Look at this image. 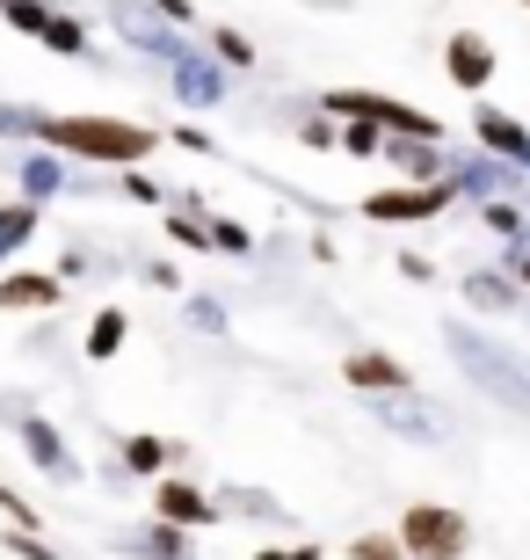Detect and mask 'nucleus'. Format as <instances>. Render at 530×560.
Listing matches in <instances>:
<instances>
[{
    "instance_id": "a878e982",
    "label": "nucleus",
    "mask_w": 530,
    "mask_h": 560,
    "mask_svg": "<svg viewBox=\"0 0 530 560\" xmlns=\"http://www.w3.org/2000/svg\"><path fill=\"white\" fill-rule=\"evenodd\" d=\"M349 560H408V546L392 539V532H356V539H349Z\"/></svg>"
},
{
    "instance_id": "1a4fd4ad",
    "label": "nucleus",
    "mask_w": 530,
    "mask_h": 560,
    "mask_svg": "<svg viewBox=\"0 0 530 560\" xmlns=\"http://www.w3.org/2000/svg\"><path fill=\"white\" fill-rule=\"evenodd\" d=\"M15 436H22V452H30V466H37L44 480H59V488H81V480H87V474H81V458L66 452V436L51 430L44 416H22Z\"/></svg>"
},
{
    "instance_id": "cd10ccee",
    "label": "nucleus",
    "mask_w": 530,
    "mask_h": 560,
    "mask_svg": "<svg viewBox=\"0 0 530 560\" xmlns=\"http://www.w3.org/2000/svg\"><path fill=\"white\" fill-rule=\"evenodd\" d=\"M494 270L509 277L516 291H530V233H523V241H502V262H494Z\"/></svg>"
},
{
    "instance_id": "e433bc0d",
    "label": "nucleus",
    "mask_w": 530,
    "mask_h": 560,
    "mask_svg": "<svg viewBox=\"0 0 530 560\" xmlns=\"http://www.w3.org/2000/svg\"><path fill=\"white\" fill-rule=\"evenodd\" d=\"M145 8H153L161 22H175V30H189V22H197V8H189V0H145Z\"/></svg>"
},
{
    "instance_id": "4c0bfd02",
    "label": "nucleus",
    "mask_w": 530,
    "mask_h": 560,
    "mask_svg": "<svg viewBox=\"0 0 530 560\" xmlns=\"http://www.w3.org/2000/svg\"><path fill=\"white\" fill-rule=\"evenodd\" d=\"M175 145H182V153H219V139L197 131V125H175Z\"/></svg>"
},
{
    "instance_id": "f8f14e48",
    "label": "nucleus",
    "mask_w": 530,
    "mask_h": 560,
    "mask_svg": "<svg viewBox=\"0 0 530 560\" xmlns=\"http://www.w3.org/2000/svg\"><path fill=\"white\" fill-rule=\"evenodd\" d=\"M109 466H123V474H139V480H161V474L182 466V444L175 436H153V430H131V436H117V458Z\"/></svg>"
},
{
    "instance_id": "2f4dec72",
    "label": "nucleus",
    "mask_w": 530,
    "mask_h": 560,
    "mask_svg": "<svg viewBox=\"0 0 530 560\" xmlns=\"http://www.w3.org/2000/svg\"><path fill=\"white\" fill-rule=\"evenodd\" d=\"M298 145H313V153H334V145H342V125H334V117H306V125H298Z\"/></svg>"
},
{
    "instance_id": "58836bf2",
    "label": "nucleus",
    "mask_w": 530,
    "mask_h": 560,
    "mask_svg": "<svg viewBox=\"0 0 530 560\" xmlns=\"http://www.w3.org/2000/svg\"><path fill=\"white\" fill-rule=\"evenodd\" d=\"M400 277H408V284H436V262H428V255H400Z\"/></svg>"
},
{
    "instance_id": "39448f33",
    "label": "nucleus",
    "mask_w": 530,
    "mask_h": 560,
    "mask_svg": "<svg viewBox=\"0 0 530 560\" xmlns=\"http://www.w3.org/2000/svg\"><path fill=\"white\" fill-rule=\"evenodd\" d=\"M370 422L392 436H408V444H444L450 436V416L436 408V400L422 394H386V400H370Z\"/></svg>"
},
{
    "instance_id": "aec40b11",
    "label": "nucleus",
    "mask_w": 530,
    "mask_h": 560,
    "mask_svg": "<svg viewBox=\"0 0 530 560\" xmlns=\"http://www.w3.org/2000/svg\"><path fill=\"white\" fill-rule=\"evenodd\" d=\"M131 553H139V560H197V553H189V532H182V524H161V517L131 539Z\"/></svg>"
},
{
    "instance_id": "9d476101",
    "label": "nucleus",
    "mask_w": 530,
    "mask_h": 560,
    "mask_svg": "<svg viewBox=\"0 0 530 560\" xmlns=\"http://www.w3.org/2000/svg\"><path fill=\"white\" fill-rule=\"evenodd\" d=\"M472 139H480V153L509 161L516 175H530V125H523V117H509V109L480 103V109H472Z\"/></svg>"
},
{
    "instance_id": "f704fd0d",
    "label": "nucleus",
    "mask_w": 530,
    "mask_h": 560,
    "mask_svg": "<svg viewBox=\"0 0 530 560\" xmlns=\"http://www.w3.org/2000/svg\"><path fill=\"white\" fill-rule=\"evenodd\" d=\"M0 517L15 524V532H37V510H30V502H22L15 488H8V480H0Z\"/></svg>"
},
{
    "instance_id": "a211bd4d",
    "label": "nucleus",
    "mask_w": 530,
    "mask_h": 560,
    "mask_svg": "<svg viewBox=\"0 0 530 560\" xmlns=\"http://www.w3.org/2000/svg\"><path fill=\"white\" fill-rule=\"evenodd\" d=\"M219 517H247V524H291V510L262 488H219Z\"/></svg>"
},
{
    "instance_id": "7c9ffc66",
    "label": "nucleus",
    "mask_w": 530,
    "mask_h": 560,
    "mask_svg": "<svg viewBox=\"0 0 530 560\" xmlns=\"http://www.w3.org/2000/svg\"><path fill=\"white\" fill-rule=\"evenodd\" d=\"M0 22H8V30H22V37H37L44 22H51V8H44V0H15V8H0Z\"/></svg>"
},
{
    "instance_id": "b1692460",
    "label": "nucleus",
    "mask_w": 530,
    "mask_h": 560,
    "mask_svg": "<svg viewBox=\"0 0 530 560\" xmlns=\"http://www.w3.org/2000/svg\"><path fill=\"white\" fill-rule=\"evenodd\" d=\"M0 139H8V145H37V139H44V109L0 103Z\"/></svg>"
},
{
    "instance_id": "20e7f679",
    "label": "nucleus",
    "mask_w": 530,
    "mask_h": 560,
    "mask_svg": "<svg viewBox=\"0 0 530 560\" xmlns=\"http://www.w3.org/2000/svg\"><path fill=\"white\" fill-rule=\"evenodd\" d=\"M450 205H458V183L444 175V183H428V189H414V183L370 189V197H364L356 211H364L370 226H428V219H444Z\"/></svg>"
},
{
    "instance_id": "f3484780",
    "label": "nucleus",
    "mask_w": 530,
    "mask_h": 560,
    "mask_svg": "<svg viewBox=\"0 0 530 560\" xmlns=\"http://www.w3.org/2000/svg\"><path fill=\"white\" fill-rule=\"evenodd\" d=\"M466 306H480V313H523V291L509 284L502 270H466Z\"/></svg>"
},
{
    "instance_id": "bb28decb",
    "label": "nucleus",
    "mask_w": 530,
    "mask_h": 560,
    "mask_svg": "<svg viewBox=\"0 0 530 560\" xmlns=\"http://www.w3.org/2000/svg\"><path fill=\"white\" fill-rule=\"evenodd\" d=\"M211 59H219V66H233V73H240V66H255V44H247L240 30H211Z\"/></svg>"
},
{
    "instance_id": "7ed1b4c3",
    "label": "nucleus",
    "mask_w": 530,
    "mask_h": 560,
    "mask_svg": "<svg viewBox=\"0 0 530 560\" xmlns=\"http://www.w3.org/2000/svg\"><path fill=\"white\" fill-rule=\"evenodd\" d=\"M392 539L408 546V560H466L472 524H466V510H450V502H408Z\"/></svg>"
},
{
    "instance_id": "a19ab883",
    "label": "nucleus",
    "mask_w": 530,
    "mask_h": 560,
    "mask_svg": "<svg viewBox=\"0 0 530 560\" xmlns=\"http://www.w3.org/2000/svg\"><path fill=\"white\" fill-rule=\"evenodd\" d=\"M0 8H15V0H0Z\"/></svg>"
},
{
    "instance_id": "6ab92c4d",
    "label": "nucleus",
    "mask_w": 530,
    "mask_h": 560,
    "mask_svg": "<svg viewBox=\"0 0 530 560\" xmlns=\"http://www.w3.org/2000/svg\"><path fill=\"white\" fill-rule=\"evenodd\" d=\"M123 342H131V313L123 306H103L95 320H87V357H95V364H109Z\"/></svg>"
},
{
    "instance_id": "f257e3e1",
    "label": "nucleus",
    "mask_w": 530,
    "mask_h": 560,
    "mask_svg": "<svg viewBox=\"0 0 530 560\" xmlns=\"http://www.w3.org/2000/svg\"><path fill=\"white\" fill-rule=\"evenodd\" d=\"M44 153L59 161H95V167H145L161 131L153 125H131V117H95V109H66V117H44Z\"/></svg>"
},
{
    "instance_id": "412c9836",
    "label": "nucleus",
    "mask_w": 530,
    "mask_h": 560,
    "mask_svg": "<svg viewBox=\"0 0 530 560\" xmlns=\"http://www.w3.org/2000/svg\"><path fill=\"white\" fill-rule=\"evenodd\" d=\"M37 226H44V205H0V262H8V255L15 248H30V241H37Z\"/></svg>"
},
{
    "instance_id": "79ce46f5",
    "label": "nucleus",
    "mask_w": 530,
    "mask_h": 560,
    "mask_svg": "<svg viewBox=\"0 0 530 560\" xmlns=\"http://www.w3.org/2000/svg\"><path fill=\"white\" fill-rule=\"evenodd\" d=\"M523 8H530V0H523Z\"/></svg>"
},
{
    "instance_id": "c85d7f7f",
    "label": "nucleus",
    "mask_w": 530,
    "mask_h": 560,
    "mask_svg": "<svg viewBox=\"0 0 530 560\" xmlns=\"http://www.w3.org/2000/svg\"><path fill=\"white\" fill-rule=\"evenodd\" d=\"M211 248H225V255H255V233H247L240 219H219V211H211Z\"/></svg>"
},
{
    "instance_id": "5701e85b",
    "label": "nucleus",
    "mask_w": 530,
    "mask_h": 560,
    "mask_svg": "<svg viewBox=\"0 0 530 560\" xmlns=\"http://www.w3.org/2000/svg\"><path fill=\"white\" fill-rule=\"evenodd\" d=\"M334 153H349V161H378V153H386V125H370V117H349Z\"/></svg>"
},
{
    "instance_id": "f03ea898",
    "label": "nucleus",
    "mask_w": 530,
    "mask_h": 560,
    "mask_svg": "<svg viewBox=\"0 0 530 560\" xmlns=\"http://www.w3.org/2000/svg\"><path fill=\"white\" fill-rule=\"evenodd\" d=\"M444 350H450V364L494 400V408H509V416L530 422V357L523 350H509V342L466 328V320H444Z\"/></svg>"
},
{
    "instance_id": "2eb2a0df",
    "label": "nucleus",
    "mask_w": 530,
    "mask_h": 560,
    "mask_svg": "<svg viewBox=\"0 0 530 560\" xmlns=\"http://www.w3.org/2000/svg\"><path fill=\"white\" fill-rule=\"evenodd\" d=\"M66 284L51 270H8L0 277V313H59Z\"/></svg>"
},
{
    "instance_id": "473e14b6",
    "label": "nucleus",
    "mask_w": 530,
    "mask_h": 560,
    "mask_svg": "<svg viewBox=\"0 0 530 560\" xmlns=\"http://www.w3.org/2000/svg\"><path fill=\"white\" fill-rule=\"evenodd\" d=\"M117 189L131 197V205H167V197H161V183H153L145 167H123V175H117Z\"/></svg>"
},
{
    "instance_id": "c756f323",
    "label": "nucleus",
    "mask_w": 530,
    "mask_h": 560,
    "mask_svg": "<svg viewBox=\"0 0 530 560\" xmlns=\"http://www.w3.org/2000/svg\"><path fill=\"white\" fill-rule=\"evenodd\" d=\"M189 328H197V335H225V328H233V320H225V299H211V291H204V299H189Z\"/></svg>"
},
{
    "instance_id": "423d86ee",
    "label": "nucleus",
    "mask_w": 530,
    "mask_h": 560,
    "mask_svg": "<svg viewBox=\"0 0 530 560\" xmlns=\"http://www.w3.org/2000/svg\"><path fill=\"white\" fill-rule=\"evenodd\" d=\"M153 517L182 524V532H204V524H219V495L197 488V480H182V474H161L153 480Z\"/></svg>"
},
{
    "instance_id": "72a5a7b5",
    "label": "nucleus",
    "mask_w": 530,
    "mask_h": 560,
    "mask_svg": "<svg viewBox=\"0 0 530 560\" xmlns=\"http://www.w3.org/2000/svg\"><path fill=\"white\" fill-rule=\"evenodd\" d=\"M8 553H22V560H59V546L44 539V532H15V524H8Z\"/></svg>"
},
{
    "instance_id": "393cba45",
    "label": "nucleus",
    "mask_w": 530,
    "mask_h": 560,
    "mask_svg": "<svg viewBox=\"0 0 530 560\" xmlns=\"http://www.w3.org/2000/svg\"><path fill=\"white\" fill-rule=\"evenodd\" d=\"M480 219H487V226L502 233V241H523V233H530V211H523V205H509V197H494V205H480Z\"/></svg>"
},
{
    "instance_id": "4be33fe9",
    "label": "nucleus",
    "mask_w": 530,
    "mask_h": 560,
    "mask_svg": "<svg viewBox=\"0 0 530 560\" xmlns=\"http://www.w3.org/2000/svg\"><path fill=\"white\" fill-rule=\"evenodd\" d=\"M37 44H44V51H59V59H87V51H95V37H87V22L59 15V8H51V22L37 30Z\"/></svg>"
},
{
    "instance_id": "6e6552de",
    "label": "nucleus",
    "mask_w": 530,
    "mask_h": 560,
    "mask_svg": "<svg viewBox=\"0 0 530 560\" xmlns=\"http://www.w3.org/2000/svg\"><path fill=\"white\" fill-rule=\"evenodd\" d=\"M167 81H175L167 95H175L182 109H219L225 95H233V81H225V66L211 59V51H189V59H175V66H167Z\"/></svg>"
},
{
    "instance_id": "9b49d317",
    "label": "nucleus",
    "mask_w": 530,
    "mask_h": 560,
    "mask_svg": "<svg viewBox=\"0 0 530 560\" xmlns=\"http://www.w3.org/2000/svg\"><path fill=\"white\" fill-rule=\"evenodd\" d=\"M342 378L356 386L364 400H386V394H414V372L400 364L392 350H349L342 357Z\"/></svg>"
},
{
    "instance_id": "dca6fc26",
    "label": "nucleus",
    "mask_w": 530,
    "mask_h": 560,
    "mask_svg": "<svg viewBox=\"0 0 530 560\" xmlns=\"http://www.w3.org/2000/svg\"><path fill=\"white\" fill-rule=\"evenodd\" d=\"M66 183H73V175H66V161H59V153H44V145L15 161V189H22V205H51V197H59Z\"/></svg>"
},
{
    "instance_id": "0eeeda50",
    "label": "nucleus",
    "mask_w": 530,
    "mask_h": 560,
    "mask_svg": "<svg viewBox=\"0 0 530 560\" xmlns=\"http://www.w3.org/2000/svg\"><path fill=\"white\" fill-rule=\"evenodd\" d=\"M450 183H458V197H472V205H494V197H523L530 175H516L509 161H494V153H450Z\"/></svg>"
},
{
    "instance_id": "ddd939ff",
    "label": "nucleus",
    "mask_w": 530,
    "mask_h": 560,
    "mask_svg": "<svg viewBox=\"0 0 530 560\" xmlns=\"http://www.w3.org/2000/svg\"><path fill=\"white\" fill-rule=\"evenodd\" d=\"M378 161H392V175H400V183L428 189V183H444V175H450V145H428V139H386V153H378Z\"/></svg>"
},
{
    "instance_id": "c9c22d12",
    "label": "nucleus",
    "mask_w": 530,
    "mask_h": 560,
    "mask_svg": "<svg viewBox=\"0 0 530 560\" xmlns=\"http://www.w3.org/2000/svg\"><path fill=\"white\" fill-rule=\"evenodd\" d=\"M255 560H327V546H313V539H291V546H262Z\"/></svg>"
},
{
    "instance_id": "ea45409f",
    "label": "nucleus",
    "mask_w": 530,
    "mask_h": 560,
    "mask_svg": "<svg viewBox=\"0 0 530 560\" xmlns=\"http://www.w3.org/2000/svg\"><path fill=\"white\" fill-rule=\"evenodd\" d=\"M145 284H161V291H182V270H175V262H145Z\"/></svg>"
},
{
    "instance_id": "4468645a",
    "label": "nucleus",
    "mask_w": 530,
    "mask_h": 560,
    "mask_svg": "<svg viewBox=\"0 0 530 560\" xmlns=\"http://www.w3.org/2000/svg\"><path fill=\"white\" fill-rule=\"evenodd\" d=\"M444 73L466 95H480V88H494V44L480 37V30H458V37L444 44Z\"/></svg>"
}]
</instances>
